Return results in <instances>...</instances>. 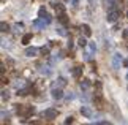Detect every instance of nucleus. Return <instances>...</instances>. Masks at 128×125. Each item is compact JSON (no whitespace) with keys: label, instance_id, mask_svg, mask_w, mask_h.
<instances>
[{"label":"nucleus","instance_id":"obj_18","mask_svg":"<svg viewBox=\"0 0 128 125\" xmlns=\"http://www.w3.org/2000/svg\"><path fill=\"white\" fill-rule=\"evenodd\" d=\"M46 14H48V11H46V8H44V7H41L40 10H38V16H40V18H44Z\"/></svg>","mask_w":128,"mask_h":125},{"label":"nucleus","instance_id":"obj_2","mask_svg":"<svg viewBox=\"0 0 128 125\" xmlns=\"http://www.w3.org/2000/svg\"><path fill=\"white\" fill-rule=\"evenodd\" d=\"M57 116H58V111H57V109H52V108L44 109V111L41 112V117L48 119V120H54V119H57Z\"/></svg>","mask_w":128,"mask_h":125},{"label":"nucleus","instance_id":"obj_29","mask_svg":"<svg viewBox=\"0 0 128 125\" xmlns=\"http://www.w3.org/2000/svg\"><path fill=\"white\" fill-rule=\"evenodd\" d=\"M124 65H125V67L128 68V59H125V60H124Z\"/></svg>","mask_w":128,"mask_h":125},{"label":"nucleus","instance_id":"obj_26","mask_svg":"<svg viewBox=\"0 0 128 125\" xmlns=\"http://www.w3.org/2000/svg\"><path fill=\"white\" fill-rule=\"evenodd\" d=\"M122 37H124L125 40L128 38V29H126V30H124V33H122Z\"/></svg>","mask_w":128,"mask_h":125},{"label":"nucleus","instance_id":"obj_28","mask_svg":"<svg viewBox=\"0 0 128 125\" xmlns=\"http://www.w3.org/2000/svg\"><path fill=\"white\" fill-rule=\"evenodd\" d=\"M68 48H70V49L73 48V41H71V38H70V41H68Z\"/></svg>","mask_w":128,"mask_h":125},{"label":"nucleus","instance_id":"obj_7","mask_svg":"<svg viewBox=\"0 0 128 125\" xmlns=\"http://www.w3.org/2000/svg\"><path fill=\"white\" fill-rule=\"evenodd\" d=\"M81 30H82V33H84V37H90V35H92V29H90L88 24H82Z\"/></svg>","mask_w":128,"mask_h":125},{"label":"nucleus","instance_id":"obj_23","mask_svg":"<svg viewBox=\"0 0 128 125\" xmlns=\"http://www.w3.org/2000/svg\"><path fill=\"white\" fill-rule=\"evenodd\" d=\"M65 125H73V117H66V120H65Z\"/></svg>","mask_w":128,"mask_h":125},{"label":"nucleus","instance_id":"obj_34","mask_svg":"<svg viewBox=\"0 0 128 125\" xmlns=\"http://www.w3.org/2000/svg\"><path fill=\"white\" fill-rule=\"evenodd\" d=\"M126 49H128V44H126Z\"/></svg>","mask_w":128,"mask_h":125},{"label":"nucleus","instance_id":"obj_5","mask_svg":"<svg viewBox=\"0 0 128 125\" xmlns=\"http://www.w3.org/2000/svg\"><path fill=\"white\" fill-rule=\"evenodd\" d=\"M120 62H122L120 54H114V57H112V68H114V70H119L120 68Z\"/></svg>","mask_w":128,"mask_h":125},{"label":"nucleus","instance_id":"obj_32","mask_svg":"<svg viewBox=\"0 0 128 125\" xmlns=\"http://www.w3.org/2000/svg\"><path fill=\"white\" fill-rule=\"evenodd\" d=\"M126 18H128V11H126Z\"/></svg>","mask_w":128,"mask_h":125},{"label":"nucleus","instance_id":"obj_9","mask_svg":"<svg viewBox=\"0 0 128 125\" xmlns=\"http://www.w3.org/2000/svg\"><path fill=\"white\" fill-rule=\"evenodd\" d=\"M36 54H38V49L36 48H27L26 49V56L27 57H35Z\"/></svg>","mask_w":128,"mask_h":125},{"label":"nucleus","instance_id":"obj_11","mask_svg":"<svg viewBox=\"0 0 128 125\" xmlns=\"http://www.w3.org/2000/svg\"><path fill=\"white\" fill-rule=\"evenodd\" d=\"M56 86H57V87H65V86H66V79L63 78V76L57 78V82H56Z\"/></svg>","mask_w":128,"mask_h":125},{"label":"nucleus","instance_id":"obj_10","mask_svg":"<svg viewBox=\"0 0 128 125\" xmlns=\"http://www.w3.org/2000/svg\"><path fill=\"white\" fill-rule=\"evenodd\" d=\"M82 70H84L82 67H74V68H73V71H71V74L74 78H81L82 76Z\"/></svg>","mask_w":128,"mask_h":125},{"label":"nucleus","instance_id":"obj_19","mask_svg":"<svg viewBox=\"0 0 128 125\" xmlns=\"http://www.w3.org/2000/svg\"><path fill=\"white\" fill-rule=\"evenodd\" d=\"M0 29H2V32H8L10 30V26L6 22H0Z\"/></svg>","mask_w":128,"mask_h":125},{"label":"nucleus","instance_id":"obj_24","mask_svg":"<svg viewBox=\"0 0 128 125\" xmlns=\"http://www.w3.org/2000/svg\"><path fill=\"white\" fill-rule=\"evenodd\" d=\"M57 32H58V35H62V37H65V35H66L65 29H57Z\"/></svg>","mask_w":128,"mask_h":125},{"label":"nucleus","instance_id":"obj_8","mask_svg":"<svg viewBox=\"0 0 128 125\" xmlns=\"http://www.w3.org/2000/svg\"><path fill=\"white\" fill-rule=\"evenodd\" d=\"M81 114H82V116H84V117H92V109L90 108H88V106H82L81 108Z\"/></svg>","mask_w":128,"mask_h":125},{"label":"nucleus","instance_id":"obj_31","mask_svg":"<svg viewBox=\"0 0 128 125\" xmlns=\"http://www.w3.org/2000/svg\"><path fill=\"white\" fill-rule=\"evenodd\" d=\"M32 125H40V122H32Z\"/></svg>","mask_w":128,"mask_h":125},{"label":"nucleus","instance_id":"obj_3","mask_svg":"<svg viewBox=\"0 0 128 125\" xmlns=\"http://www.w3.org/2000/svg\"><path fill=\"white\" fill-rule=\"evenodd\" d=\"M119 18H120V13L117 11V10H111V11L108 13V22H116Z\"/></svg>","mask_w":128,"mask_h":125},{"label":"nucleus","instance_id":"obj_13","mask_svg":"<svg viewBox=\"0 0 128 125\" xmlns=\"http://www.w3.org/2000/svg\"><path fill=\"white\" fill-rule=\"evenodd\" d=\"M52 5H54V8H56V11H57L58 14H62L63 11H65V8H63L62 3H52Z\"/></svg>","mask_w":128,"mask_h":125},{"label":"nucleus","instance_id":"obj_14","mask_svg":"<svg viewBox=\"0 0 128 125\" xmlns=\"http://www.w3.org/2000/svg\"><path fill=\"white\" fill-rule=\"evenodd\" d=\"M30 41H32V33H26L22 37V44H28Z\"/></svg>","mask_w":128,"mask_h":125},{"label":"nucleus","instance_id":"obj_33","mask_svg":"<svg viewBox=\"0 0 128 125\" xmlns=\"http://www.w3.org/2000/svg\"><path fill=\"white\" fill-rule=\"evenodd\" d=\"M126 79H128V73H126Z\"/></svg>","mask_w":128,"mask_h":125},{"label":"nucleus","instance_id":"obj_15","mask_svg":"<svg viewBox=\"0 0 128 125\" xmlns=\"http://www.w3.org/2000/svg\"><path fill=\"white\" fill-rule=\"evenodd\" d=\"M88 87H90V81H88V79H84V81L81 82V90H87Z\"/></svg>","mask_w":128,"mask_h":125},{"label":"nucleus","instance_id":"obj_1","mask_svg":"<svg viewBox=\"0 0 128 125\" xmlns=\"http://www.w3.org/2000/svg\"><path fill=\"white\" fill-rule=\"evenodd\" d=\"M16 111H18V114L27 117V116H30V114L35 112V108H33V106H26V104H18Z\"/></svg>","mask_w":128,"mask_h":125},{"label":"nucleus","instance_id":"obj_12","mask_svg":"<svg viewBox=\"0 0 128 125\" xmlns=\"http://www.w3.org/2000/svg\"><path fill=\"white\" fill-rule=\"evenodd\" d=\"M58 21H60L62 24H63V26H68V18H66V14L65 13H62V14H58Z\"/></svg>","mask_w":128,"mask_h":125},{"label":"nucleus","instance_id":"obj_20","mask_svg":"<svg viewBox=\"0 0 128 125\" xmlns=\"http://www.w3.org/2000/svg\"><path fill=\"white\" fill-rule=\"evenodd\" d=\"M22 27H24V26H22L21 22H18V24H14V26H13V29H14V32H19V30H21Z\"/></svg>","mask_w":128,"mask_h":125},{"label":"nucleus","instance_id":"obj_22","mask_svg":"<svg viewBox=\"0 0 128 125\" xmlns=\"http://www.w3.org/2000/svg\"><path fill=\"white\" fill-rule=\"evenodd\" d=\"M10 98V93L6 90H2V100H8Z\"/></svg>","mask_w":128,"mask_h":125},{"label":"nucleus","instance_id":"obj_25","mask_svg":"<svg viewBox=\"0 0 128 125\" xmlns=\"http://www.w3.org/2000/svg\"><path fill=\"white\" fill-rule=\"evenodd\" d=\"M71 5H73V7H78V5H79V2H78V0H71Z\"/></svg>","mask_w":128,"mask_h":125},{"label":"nucleus","instance_id":"obj_30","mask_svg":"<svg viewBox=\"0 0 128 125\" xmlns=\"http://www.w3.org/2000/svg\"><path fill=\"white\" fill-rule=\"evenodd\" d=\"M88 3H90V5H95V0H88Z\"/></svg>","mask_w":128,"mask_h":125},{"label":"nucleus","instance_id":"obj_16","mask_svg":"<svg viewBox=\"0 0 128 125\" xmlns=\"http://www.w3.org/2000/svg\"><path fill=\"white\" fill-rule=\"evenodd\" d=\"M78 44H79L81 48H86L87 44H88V43H87V40H86V37H81L79 40H78Z\"/></svg>","mask_w":128,"mask_h":125},{"label":"nucleus","instance_id":"obj_17","mask_svg":"<svg viewBox=\"0 0 128 125\" xmlns=\"http://www.w3.org/2000/svg\"><path fill=\"white\" fill-rule=\"evenodd\" d=\"M49 48H51V46H43V48L40 49V52L43 54L44 57H46V56H49Z\"/></svg>","mask_w":128,"mask_h":125},{"label":"nucleus","instance_id":"obj_6","mask_svg":"<svg viewBox=\"0 0 128 125\" xmlns=\"http://www.w3.org/2000/svg\"><path fill=\"white\" fill-rule=\"evenodd\" d=\"M46 21H44V19L43 18H40V19H36V21H33V26H35L36 29H44V27H46Z\"/></svg>","mask_w":128,"mask_h":125},{"label":"nucleus","instance_id":"obj_4","mask_svg":"<svg viewBox=\"0 0 128 125\" xmlns=\"http://www.w3.org/2000/svg\"><path fill=\"white\" fill-rule=\"evenodd\" d=\"M51 93H52V98H54V100H60V98H63V92H62V87H54Z\"/></svg>","mask_w":128,"mask_h":125},{"label":"nucleus","instance_id":"obj_27","mask_svg":"<svg viewBox=\"0 0 128 125\" xmlns=\"http://www.w3.org/2000/svg\"><path fill=\"white\" fill-rule=\"evenodd\" d=\"M96 125H111L109 122H106V120H103V122H100V123H96Z\"/></svg>","mask_w":128,"mask_h":125},{"label":"nucleus","instance_id":"obj_21","mask_svg":"<svg viewBox=\"0 0 128 125\" xmlns=\"http://www.w3.org/2000/svg\"><path fill=\"white\" fill-rule=\"evenodd\" d=\"M28 92H30V89H21L18 92V95H28Z\"/></svg>","mask_w":128,"mask_h":125}]
</instances>
